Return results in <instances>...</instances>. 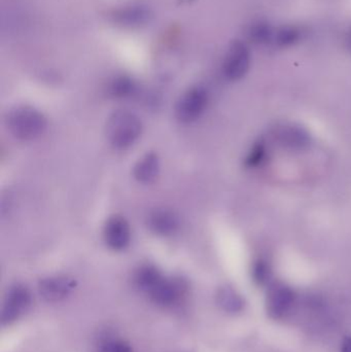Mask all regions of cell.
<instances>
[{
    "instance_id": "1",
    "label": "cell",
    "mask_w": 351,
    "mask_h": 352,
    "mask_svg": "<svg viewBox=\"0 0 351 352\" xmlns=\"http://www.w3.org/2000/svg\"><path fill=\"white\" fill-rule=\"evenodd\" d=\"M107 140L117 150H126L141 135L142 124L139 118L128 111H117L106 123Z\"/></svg>"
},
{
    "instance_id": "2",
    "label": "cell",
    "mask_w": 351,
    "mask_h": 352,
    "mask_svg": "<svg viewBox=\"0 0 351 352\" xmlns=\"http://www.w3.org/2000/svg\"><path fill=\"white\" fill-rule=\"evenodd\" d=\"M6 125L10 133L23 142H30L43 135L47 129L45 116L30 107H19L8 113Z\"/></svg>"
},
{
    "instance_id": "3",
    "label": "cell",
    "mask_w": 351,
    "mask_h": 352,
    "mask_svg": "<svg viewBox=\"0 0 351 352\" xmlns=\"http://www.w3.org/2000/svg\"><path fill=\"white\" fill-rule=\"evenodd\" d=\"M188 285L183 279L163 276L146 295L150 301L161 307H173L185 299Z\"/></svg>"
},
{
    "instance_id": "4",
    "label": "cell",
    "mask_w": 351,
    "mask_h": 352,
    "mask_svg": "<svg viewBox=\"0 0 351 352\" xmlns=\"http://www.w3.org/2000/svg\"><path fill=\"white\" fill-rule=\"evenodd\" d=\"M207 104V92L201 87H195L181 95L175 107V116L183 123H191L201 117Z\"/></svg>"
},
{
    "instance_id": "5",
    "label": "cell",
    "mask_w": 351,
    "mask_h": 352,
    "mask_svg": "<svg viewBox=\"0 0 351 352\" xmlns=\"http://www.w3.org/2000/svg\"><path fill=\"white\" fill-rule=\"evenodd\" d=\"M294 291L284 283L270 285L266 297V310L272 320H282L290 314L295 303Z\"/></svg>"
},
{
    "instance_id": "6",
    "label": "cell",
    "mask_w": 351,
    "mask_h": 352,
    "mask_svg": "<svg viewBox=\"0 0 351 352\" xmlns=\"http://www.w3.org/2000/svg\"><path fill=\"white\" fill-rule=\"evenodd\" d=\"M31 293L25 285H16L8 289L2 307L1 322L10 324L22 316L31 305Z\"/></svg>"
},
{
    "instance_id": "7",
    "label": "cell",
    "mask_w": 351,
    "mask_h": 352,
    "mask_svg": "<svg viewBox=\"0 0 351 352\" xmlns=\"http://www.w3.org/2000/svg\"><path fill=\"white\" fill-rule=\"evenodd\" d=\"M251 66V53L249 47L240 41L231 45L224 62V74L228 80H241Z\"/></svg>"
},
{
    "instance_id": "8",
    "label": "cell",
    "mask_w": 351,
    "mask_h": 352,
    "mask_svg": "<svg viewBox=\"0 0 351 352\" xmlns=\"http://www.w3.org/2000/svg\"><path fill=\"white\" fill-rule=\"evenodd\" d=\"M105 243L111 250L121 252L129 246L131 241V229L127 219L120 215L111 217L105 223L104 232Z\"/></svg>"
},
{
    "instance_id": "9",
    "label": "cell",
    "mask_w": 351,
    "mask_h": 352,
    "mask_svg": "<svg viewBox=\"0 0 351 352\" xmlns=\"http://www.w3.org/2000/svg\"><path fill=\"white\" fill-rule=\"evenodd\" d=\"M76 285V280L70 277H47L39 283L38 291L45 301L58 302L65 299L73 291Z\"/></svg>"
},
{
    "instance_id": "10",
    "label": "cell",
    "mask_w": 351,
    "mask_h": 352,
    "mask_svg": "<svg viewBox=\"0 0 351 352\" xmlns=\"http://www.w3.org/2000/svg\"><path fill=\"white\" fill-rule=\"evenodd\" d=\"M274 138L280 146L291 150H303L310 144L308 132L300 126L282 125L274 132Z\"/></svg>"
},
{
    "instance_id": "11",
    "label": "cell",
    "mask_w": 351,
    "mask_h": 352,
    "mask_svg": "<svg viewBox=\"0 0 351 352\" xmlns=\"http://www.w3.org/2000/svg\"><path fill=\"white\" fill-rule=\"evenodd\" d=\"M148 226L150 231L157 235H172L179 229V219L173 211L156 209L148 215Z\"/></svg>"
},
{
    "instance_id": "12",
    "label": "cell",
    "mask_w": 351,
    "mask_h": 352,
    "mask_svg": "<svg viewBox=\"0 0 351 352\" xmlns=\"http://www.w3.org/2000/svg\"><path fill=\"white\" fill-rule=\"evenodd\" d=\"M115 22L128 28H137L148 24L152 20V14L146 6H130L117 10L113 14Z\"/></svg>"
},
{
    "instance_id": "13",
    "label": "cell",
    "mask_w": 351,
    "mask_h": 352,
    "mask_svg": "<svg viewBox=\"0 0 351 352\" xmlns=\"http://www.w3.org/2000/svg\"><path fill=\"white\" fill-rule=\"evenodd\" d=\"M160 173V160L158 155L148 153L144 155L134 167L133 175L137 182L141 184L154 182Z\"/></svg>"
},
{
    "instance_id": "14",
    "label": "cell",
    "mask_w": 351,
    "mask_h": 352,
    "mask_svg": "<svg viewBox=\"0 0 351 352\" xmlns=\"http://www.w3.org/2000/svg\"><path fill=\"white\" fill-rule=\"evenodd\" d=\"M162 277V273L157 267L144 265L134 274V283L138 289L148 294Z\"/></svg>"
},
{
    "instance_id": "15",
    "label": "cell",
    "mask_w": 351,
    "mask_h": 352,
    "mask_svg": "<svg viewBox=\"0 0 351 352\" xmlns=\"http://www.w3.org/2000/svg\"><path fill=\"white\" fill-rule=\"evenodd\" d=\"M218 306L229 314H237L245 307V301L241 296L230 287H220L216 294Z\"/></svg>"
},
{
    "instance_id": "16",
    "label": "cell",
    "mask_w": 351,
    "mask_h": 352,
    "mask_svg": "<svg viewBox=\"0 0 351 352\" xmlns=\"http://www.w3.org/2000/svg\"><path fill=\"white\" fill-rule=\"evenodd\" d=\"M301 33L298 28L293 26L282 27L274 32L273 41L280 47H290L300 39Z\"/></svg>"
},
{
    "instance_id": "17",
    "label": "cell",
    "mask_w": 351,
    "mask_h": 352,
    "mask_svg": "<svg viewBox=\"0 0 351 352\" xmlns=\"http://www.w3.org/2000/svg\"><path fill=\"white\" fill-rule=\"evenodd\" d=\"M135 82L127 76H120L111 86V94L115 98H126L135 92Z\"/></svg>"
},
{
    "instance_id": "18",
    "label": "cell",
    "mask_w": 351,
    "mask_h": 352,
    "mask_svg": "<svg viewBox=\"0 0 351 352\" xmlns=\"http://www.w3.org/2000/svg\"><path fill=\"white\" fill-rule=\"evenodd\" d=\"M249 39L256 43H267L273 41L274 32L266 23H257L249 28Z\"/></svg>"
},
{
    "instance_id": "19",
    "label": "cell",
    "mask_w": 351,
    "mask_h": 352,
    "mask_svg": "<svg viewBox=\"0 0 351 352\" xmlns=\"http://www.w3.org/2000/svg\"><path fill=\"white\" fill-rule=\"evenodd\" d=\"M251 275H253V280L255 281L256 285L264 287L269 283L270 277H271V269L267 262L259 260L253 264Z\"/></svg>"
},
{
    "instance_id": "20",
    "label": "cell",
    "mask_w": 351,
    "mask_h": 352,
    "mask_svg": "<svg viewBox=\"0 0 351 352\" xmlns=\"http://www.w3.org/2000/svg\"><path fill=\"white\" fill-rule=\"evenodd\" d=\"M266 156H267V150H266L265 144L263 142H258L249 152V156L245 160V164L249 167L259 166L265 161Z\"/></svg>"
},
{
    "instance_id": "21",
    "label": "cell",
    "mask_w": 351,
    "mask_h": 352,
    "mask_svg": "<svg viewBox=\"0 0 351 352\" xmlns=\"http://www.w3.org/2000/svg\"><path fill=\"white\" fill-rule=\"evenodd\" d=\"M98 352H133V351L125 341L109 339L101 343Z\"/></svg>"
},
{
    "instance_id": "22",
    "label": "cell",
    "mask_w": 351,
    "mask_h": 352,
    "mask_svg": "<svg viewBox=\"0 0 351 352\" xmlns=\"http://www.w3.org/2000/svg\"><path fill=\"white\" fill-rule=\"evenodd\" d=\"M341 352H351V337H346L342 342Z\"/></svg>"
},
{
    "instance_id": "23",
    "label": "cell",
    "mask_w": 351,
    "mask_h": 352,
    "mask_svg": "<svg viewBox=\"0 0 351 352\" xmlns=\"http://www.w3.org/2000/svg\"><path fill=\"white\" fill-rule=\"evenodd\" d=\"M346 43H348V49L351 51V29L350 32H348V37H346Z\"/></svg>"
}]
</instances>
